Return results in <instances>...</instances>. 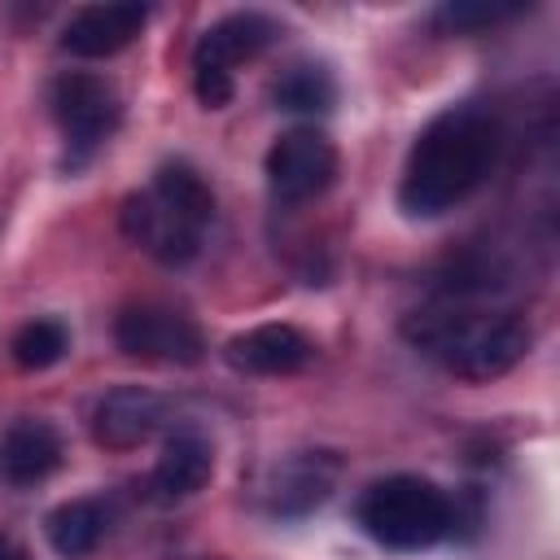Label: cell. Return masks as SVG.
<instances>
[{
	"mask_svg": "<svg viewBox=\"0 0 560 560\" xmlns=\"http://www.w3.org/2000/svg\"><path fill=\"white\" fill-rule=\"evenodd\" d=\"M48 109L70 144V166H79L88 153H96L122 118V101H118L114 83L105 74H88V70L57 74L48 88Z\"/></svg>",
	"mask_w": 560,
	"mask_h": 560,
	"instance_id": "5",
	"label": "cell"
},
{
	"mask_svg": "<svg viewBox=\"0 0 560 560\" xmlns=\"http://www.w3.org/2000/svg\"><path fill=\"white\" fill-rule=\"evenodd\" d=\"M525 9L529 4H521V0H451V4L433 9V26H442L451 35H468V31H486V26L512 22Z\"/></svg>",
	"mask_w": 560,
	"mask_h": 560,
	"instance_id": "18",
	"label": "cell"
},
{
	"mask_svg": "<svg viewBox=\"0 0 560 560\" xmlns=\"http://www.w3.org/2000/svg\"><path fill=\"white\" fill-rule=\"evenodd\" d=\"M214 472V446L197 433V429H175L153 464V477H149V490L162 499V503H175V499H188L197 494Z\"/></svg>",
	"mask_w": 560,
	"mask_h": 560,
	"instance_id": "14",
	"label": "cell"
},
{
	"mask_svg": "<svg viewBox=\"0 0 560 560\" xmlns=\"http://www.w3.org/2000/svg\"><path fill=\"white\" fill-rule=\"evenodd\" d=\"M122 232H127V241H131L136 249H144L149 258H158V262H166V267H179V262L197 258L206 228H197V223H192L188 214H179L166 197H158L153 188H144V192H131V197L122 201Z\"/></svg>",
	"mask_w": 560,
	"mask_h": 560,
	"instance_id": "8",
	"label": "cell"
},
{
	"mask_svg": "<svg viewBox=\"0 0 560 560\" xmlns=\"http://www.w3.org/2000/svg\"><path fill=\"white\" fill-rule=\"evenodd\" d=\"M280 39V26L267 13H228L214 26H206V35L192 48V92L206 109H223L232 101V70L241 61H254L258 52H267Z\"/></svg>",
	"mask_w": 560,
	"mask_h": 560,
	"instance_id": "4",
	"label": "cell"
},
{
	"mask_svg": "<svg viewBox=\"0 0 560 560\" xmlns=\"http://www.w3.org/2000/svg\"><path fill=\"white\" fill-rule=\"evenodd\" d=\"M271 96H276L280 109H293V114H324V109L332 105L337 88H332V79H328L324 66H293L289 74L276 79Z\"/></svg>",
	"mask_w": 560,
	"mask_h": 560,
	"instance_id": "17",
	"label": "cell"
},
{
	"mask_svg": "<svg viewBox=\"0 0 560 560\" xmlns=\"http://www.w3.org/2000/svg\"><path fill=\"white\" fill-rule=\"evenodd\" d=\"M337 472H341V464H337L332 451H298V455H289L284 464H276L271 486H267L271 512L302 516V512L319 508L332 494Z\"/></svg>",
	"mask_w": 560,
	"mask_h": 560,
	"instance_id": "12",
	"label": "cell"
},
{
	"mask_svg": "<svg viewBox=\"0 0 560 560\" xmlns=\"http://www.w3.org/2000/svg\"><path fill=\"white\" fill-rule=\"evenodd\" d=\"M402 337L459 381H494L529 350V324L516 311H490L472 302L420 306L402 319Z\"/></svg>",
	"mask_w": 560,
	"mask_h": 560,
	"instance_id": "2",
	"label": "cell"
},
{
	"mask_svg": "<svg viewBox=\"0 0 560 560\" xmlns=\"http://www.w3.org/2000/svg\"><path fill=\"white\" fill-rule=\"evenodd\" d=\"M61 433L48 420H13L0 433V477L9 486H35L61 468Z\"/></svg>",
	"mask_w": 560,
	"mask_h": 560,
	"instance_id": "13",
	"label": "cell"
},
{
	"mask_svg": "<svg viewBox=\"0 0 560 560\" xmlns=\"http://www.w3.org/2000/svg\"><path fill=\"white\" fill-rule=\"evenodd\" d=\"M114 341L122 354L140 359V363H175V368H188V363H201L206 354V337L201 328L175 311V306H158V302H140V306H127L114 324Z\"/></svg>",
	"mask_w": 560,
	"mask_h": 560,
	"instance_id": "7",
	"label": "cell"
},
{
	"mask_svg": "<svg viewBox=\"0 0 560 560\" xmlns=\"http://www.w3.org/2000/svg\"><path fill=\"white\" fill-rule=\"evenodd\" d=\"M359 525L372 542L389 551H424L451 534L455 508L438 481L416 477V472H394L363 490Z\"/></svg>",
	"mask_w": 560,
	"mask_h": 560,
	"instance_id": "3",
	"label": "cell"
},
{
	"mask_svg": "<svg viewBox=\"0 0 560 560\" xmlns=\"http://www.w3.org/2000/svg\"><path fill=\"white\" fill-rule=\"evenodd\" d=\"M66 350H70V332H66L61 319H26L9 341L13 363L26 368V372H44V368L61 363Z\"/></svg>",
	"mask_w": 560,
	"mask_h": 560,
	"instance_id": "16",
	"label": "cell"
},
{
	"mask_svg": "<svg viewBox=\"0 0 560 560\" xmlns=\"http://www.w3.org/2000/svg\"><path fill=\"white\" fill-rule=\"evenodd\" d=\"M0 560H26V556H22V547H18L13 538H4V534H0Z\"/></svg>",
	"mask_w": 560,
	"mask_h": 560,
	"instance_id": "19",
	"label": "cell"
},
{
	"mask_svg": "<svg viewBox=\"0 0 560 560\" xmlns=\"http://www.w3.org/2000/svg\"><path fill=\"white\" fill-rule=\"evenodd\" d=\"M267 188L280 206H302L315 201L332 179H337V149L324 131L315 127H293L276 136V144L262 158Z\"/></svg>",
	"mask_w": 560,
	"mask_h": 560,
	"instance_id": "6",
	"label": "cell"
},
{
	"mask_svg": "<svg viewBox=\"0 0 560 560\" xmlns=\"http://www.w3.org/2000/svg\"><path fill=\"white\" fill-rule=\"evenodd\" d=\"M315 359V346L293 324H254L228 341V363L249 376H293Z\"/></svg>",
	"mask_w": 560,
	"mask_h": 560,
	"instance_id": "10",
	"label": "cell"
},
{
	"mask_svg": "<svg viewBox=\"0 0 560 560\" xmlns=\"http://www.w3.org/2000/svg\"><path fill=\"white\" fill-rule=\"evenodd\" d=\"M144 22H149L144 4H88L66 22L61 48L70 57H92V61L96 57H114L140 35Z\"/></svg>",
	"mask_w": 560,
	"mask_h": 560,
	"instance_id": "11",
	"label": "cell"
},
{
	"mask_svg": "<svg viewBox=\"0 0 560 560\" xmlns=\"http://www.w3.org/2000/svg\"><path fill=\"white\" fill-rule=\"evenodd\" d=\"M499 153V122L481 105H451L416 136L402 179L398 206L411 219H438L468 201L490 175Z\"/></svg>",
	"mask_w": 560,
	"mask_h": 560,
	"instance_id": "1",
	"label": "cell"
},
{
	"mask_svg": "<svg viewBox=\"0 0 560 560\" xmlns=\"http://www.w3.org/2000/svg\"><path fill=\"white\" fill-rule=\"evenodd\" d=\"M166 420V398L144 385H118L92 407V438L105 451H131L149 442Z\"/></svg>",
	"mask_w": 560,
	"mask_h": 560,
	"instance_id": "9",
	"label": "cell"
},
{
	"mask_svg": "<svg viewBox=\"0 0 560 560\" xmlns=\"http://www.w3.org/2000/svg\"><path fill=\"white\" fill-rule=\"evenodd\" d=\"M105 525H109V516H105V508H101L96 499H70V503L52 508L48 521H44L52 551L66 556V560L92 556L96 542L105 538Z\"/></svg>",
	"mask_w": 560,
	"mask_h": 560,
	"instance_id": "15",
	"label": "cell"
}]
</instances>
